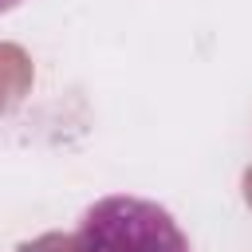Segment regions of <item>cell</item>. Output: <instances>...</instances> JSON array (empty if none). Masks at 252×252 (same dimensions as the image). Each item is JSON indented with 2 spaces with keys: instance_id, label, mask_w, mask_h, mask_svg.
<instances>
[{
  "instance_id": "2",
  "label": "cell",
  "mask_w": 252,
  "mask_h": 252,
  "mask_svg": "<svg viewBox=\"0 0 252 252\" xmlns=\"http://www.w3.org/2000/svg\"><path fill=\"white\" fill-rule=\"evenodd\" d=\"M20 252H75V244H71V236L47 232V236H35V240L20 244Z\"/></svg>"
},
{
  "instance_id": "3",
  "label": "cell",
  "mask_w": 252,
  "mask_h": 252,
  "mask_svg": "<svg viewBox=\"0 0 252 252\" xmlns=\"http://www.w3.org/2000/svg\"><path fill=\"white\" fill-rule=\"evenodd\" d=\"M20 4H24V0H0V16H4V12H12V8H20Z\"/></svg>"
},
{
  "instance_id": "1",
  "label": "cell",
  "mask_w": 252,
  "mask_h": 252,
  "mask_svg": "<svg viewBox=\"0 0 252 252\" xmlns=\"http://www.w3.org/2000/svg\"><path fill=\"white\" fill-rule=\"evenodd\" d=\"M71 244L75 252H193L169 209L130 193H110L83 209Z\"/></svg>"
}]
</instances>
